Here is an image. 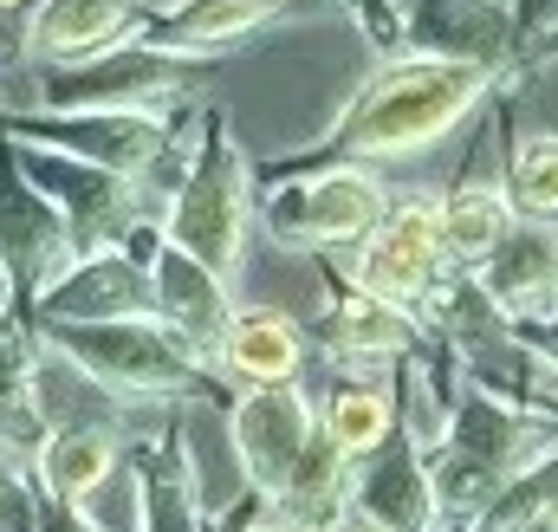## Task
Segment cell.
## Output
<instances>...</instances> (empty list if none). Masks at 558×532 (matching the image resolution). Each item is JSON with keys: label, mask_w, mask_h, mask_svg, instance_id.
Returning <instances> with one entry per match:
<instances>
[{"label": "cell", "mask_w": 558, "mask_h": 532, "mask_svg": "<svg viewBox=\"0 0 558 532\" xmlns=\"http://www.w3.org/2000/svg\"><path fill=\"white\" fill-rule=\"evenodd\" d=\"M500 78L461 59H422L397 52L390 65H377L364 78V92L344 105V118L331 124L325 149L344 162H390V156H416L435 136H448Z\"/></svg>", "instance_id": "cell-1"}, {"label": "cell", "mask_w": 558, "mask_h": 532, "mask_svg": "<svg viewBox=\"0 0 558 532\" xmlns=\"http://www.w3.org/2000/svg\"><path fill=\"white\" fill-rule=\"evenodd\" d=\"M39 338L78 364L111 397H208L215 358L195 351L169 318H92V325H39Z\"/></svg>", "instance_id": "cell-2"}, {"label": "cell", "mask_w": 558, "mask_h": 532, "mask_svg": "<svg viewBox=\"0 0 558 532\" xmlns=\"http://www.w3.org/2000/svg\"><path fill=\"white\" fill-rule=\"evenodd\" d=\"M247 221H254V182H247V156L221 118H208L202 156L189 162V176L175 182L169 208H162V241H175L182 254L221 273L234 286V273L247 261Z\"/></svg>", "instance_id": "cell-3"}, {"label": "cell", "mask_w": 558, "mask_h": 532, "mask_svg": "<svg viewBox=\"0 0 558 532\" xmlns=\"http://www.w3.org/2000/svg\"><path fill=\"white\" fill-rule=\"evenodd\" d=\"M390 215V195L371 169L357 162H331V169H305V176H279L260 195V221L274 228V241L292 247H351L364 241L377 221Z\"/></svg>", "instance_id": "cell-4"}, {"label": "cell", "mask_w": 558, "mask_h": 532, "mask_svg": "<svg viewBox=\"0 0 558 532\" xmlns=\"http://www.w3.org/2000/svg\"><path fill=\"white\" fill-rule=\"evenodd\" d=\"M20 176L65 215V234L78 254H98V247H124L143 228V202L137 182L118 176V169H98V162H78L65 149H46V143H26V136H7Z\"/></svg>", "instance_id": "cell-5"}, {"label": "cell", "mask_w": 558, "mask_h": 532, "mask_svg": "<svg viewBox=\"0 0 558 532\" xmlns=\"http://www.w3.org/2000/svg\"><path fill=\"white\" fill-rule=\"evenodd\" d=\"M195 78V59L156 39H118L78 65H52L46 105L52 111H162Z\"/></svg>", "instance_id": "cell-6"}, {"label": "cell", "mask_w": 558, "mask_h": 532, "mask_svg": "<svg viewBox=\"0 0 558 532\" xmlns=\"http://www.w3.org/2000/svg\"><path fill=\"white\" fill-rule=\"evenodd\" d=\"M7 136L65 149L78 162L118 169V176H149L169 156V118L162 111H39V118H7Z\"/></svg>", "instance_id": "cell-7"}, {"label": "cell", "mask_w": 558, "mask_h": 532, "mask_svg": "<svg viewBox=\"0 0 558 532\" xmlns=\"http://www.w3.org/2000/svg\"><path fill=\"white\" fill-rule=\"evenodd\" d=\"M513 46H520L513 0H403L397 52L461 59V65H481L500 78V72H513Z\"/></svg>", "instance_id": "cell-8"}, {"label": "cell", "mask_w": 558, "mask_h": 532, "mask_svg": "<svg viewBox=\"0 0 558 532\" xmlns=\"http://www.w3.org/2000/svg\"><path fill=\"white\" fill-rule=\"evenodd\" d=\"M448 247H441V202H397L371 234H364V254L351 266V286L377 292V299H397V305H416L422 292L441 279Z\"/></svg>", "instance_id": "cell-9"}, {"label": "cell", "mask_w": 558, "mask_h": 532, "mask_svg": "<svg viewBox=\"0 0 558 532\" xmlns=\"http://www.w3.org/2000/svg\"><path fill=\"white\" fill-rule=\"evenodd\" d=\"M318 428V409L305 402L299 384H247L234 409H228V435H234V455H241V474L254 487V500H267L286 487L299 448L312 442Z\"/></svg>", "instance_id": "cell-10"}, {"label": "cell", "mask_w": 558, "mask_h": 532, "mask_svg": "<svg viewBox=\"0 0 558 532\" xmlns=\"http://www.w3.org/2000/svg\"><path fill=\"white\" fill-rule=\"evenodd\" d=\"M33 325H92V318H143L156 312V292H149V266L124 247H98V254H78L52 286H39L26 299Z\"/></svg>", "instance_id": "cell-11"}, {"label": "cell", "mask_w": 558, "mask_h": 532, "mask_svg": "<svg viewBox=\"0 0 558 532\" xmlns=\"http://www.w3.org/2000/svg\"><path fill=\"white\" fill-rule=\"evenodd\" d=\"M72 261H78V247L65 234V215L20 176L13 156H0V266L13 273V292L33 299Z\"/></svg>", "instance_id": "cell-12"}, {"label": "cell", "mask_w": 558, "mask_h": 532, "mask_svg": "<svg viewBox=\"0 0 558 532\" xmlns=\"http://www.w3.org/2000/svg\"><path fill=\"white\" fill-rule=\"evenodd\" d=\"M149 0H33L26 7V33H20V52L33 65H78L118 39H137L149 26Z\"/></svg>", "instance_id": "cell-13"}, {"label": "cell", "mask_w": 558, "mask_h": 532, "mask_svg": "<svg viewBox=\"0 0 558 532\" xmlns=\"http://www.w3.org/2000/svg\"><path fill=\"white\" fill-rule=\"evenodd\" d=\"M149 292H156V318H169L195 351H221V331H228V318H234V286L221 279V273H208V266L195 261V254H182L175 241H162V228H149Z\"/></svg>", "instance_id": "cell-14"}, {"label": "cell", "mask_w": 558, "mask_h": 532, "mask_svg": "<svg viewBox=\"0 0 558 532\" xmlns=\"http://www.w3.org/2000/svg\"><path fill=\"white\" fill-rule=\"evenodd\" d=\"M364 468L351 474V507L384 520L390 532H428L435 520V487H428V448L397 422L371 455H357Z\"/></svg>", "instance_id": "cell-15"}, {"label": "cell", "mask_w": 558, "mask_h": 532, "mask_svg": "<svg viewBox=\"0 0 558 532\" xmlns=\"http://www.w3.org/2000/svg\"><path fill=\"white\" fill-rule=\"evenodd\" d=\"M481 292L500 305V318L533 325L558 312V234L553 221H513L507 241L474 266Z\"/></svg>", "instance_id": "cell-16"}, {"label": "cell", "mask_w": 558, "mask_h": 532, "mask_svg": "<svg viewBox=\"0 0 558 532\" xmlns=\"http://www.w3.org/2000/svg\"><path fill=\"white\" fill-rule=\"evenodd\" d=\"M325 7L331 0H169V7L149 13L143 39L175 46V52L195 59V52H221V46L260 33L274 20H305V13H325Z\"/></svg>", "instance_id": "cell-17"}, {"label": "cell", "mask_w": 558, "mask_h": 532, "mask_svg": "<svg viewBox=\"0 0 558 532\" xmlns=\"http://www.w3.org/2000/svg\"><path fill=\"white\" fill-rule=\"evenodd\" d=\"M299 364H305V331L274 305H241L215 351V371H228L241 384H292Z\"/></svg>", "instance_id": "cell-18"}, {"label": "cell", "mask_w": 558, "mask_h": 532, "mask_svg": "<svg viewBox=\"0 0 558 532\" xmlns=\"http://www.w3.org/2000/svg\"><path fill=\"white\" fill-rule=\"evenodd\" d=\"M325 338H331L338 358H416L422 325H416L410 305L351 286V292L325 312Z\"/></svg>", "instance_id": "cell-19"}, {"label": "cell", "mask_w": 558, "mask_h": 532, "mask_svg": "<svg viewBox=\"0 0 558 532\" xmlns=\"http://www.w3.org/2000/svg\"><path fill=\"white\" fill-rule=\"evenodd\" d=\"M33 468L52 500H85L118 474V435L92 422H52L46 442L33 448Z\"/></svg>", "instance_id": "cell-20"}, {"label": "cell", "mask_w": 558, "mask_h": 532, "mask_svg": "<svg viewBox=\"0 0 558 532\" xmlns=\"http://www.w3.org/2000/svg\"><path fill=\"white\" fill-rule=\"evenodd\" d=\"M513 221L520 215H513L507 189H494V182H461V189L441 195V247H448V261H461V266L487 261L507 241Z\"/></svg>", "instance_id": "cell-21"}, {"label": "cell", "mask_w": 558, "mask_h": 532, "mask_svg": "<svg viewBox=\"0 0 558 532\" xmlns=\"http://www.w3.org/2000/svg\"><path fill=\"white\" fill-rule=\"evenodd\" d=\"M318 428H325L344 455H371V448L397 428V390H384V384H344V390L325 397Z\"/></svg>", "instance_id": "cell-22"}, {"label": "cell", "mask_w": 558, "mask_h": 532, "mask_svg": "<svg viewBox=\"0 0 558 532\" xmlns=\"http://www.w3.org/2000/svg\"><path fill=\"white\" fill-rule=\"evenodd\" d=\"M507 202L520 221H558V136H526L507 162Z\"/></svg>", "instance_id": "cell-23"}, {"label": "cell", "mask_w": 558, "mask_h": 532, "mask_svg": "<svg viewBox=\"0 0 558 532\" xmlns=\"http://www.w3.org/2000/svg\"><path fill=\"white\" fill-rule=\"evenodd\" d=\"M0 532H39V494L20 461L0 455Z\"/></svg>", "instance_id": "cell-24"}, {"label": "cell", "mask_w": 558, "mask_h": 532, "mask_svg": "<svg viewBox=\"0 0 558 532\" xmlns=\"http://www.w3.org/2000/svg\"><path fill=\"white\" fill-rule=\"evenodd\" d=\"M371 46H397V33H403V0H331Z\"/></svg>", "instance_id": "cell-25"}, {"label": "cell", "mask_w": 558, "mask_h": 532, "mask_svg": "<svg viewBox=\"0 0 558 532\" xmlns=\"http://www.w3.org/2000/svg\"><path fill=\"white\" fill-rule=\"evenodd\" d=\"M39 532H98V527L78 513V500H52V494H39Z\"/></svg>", "instance_id": "cell-26"}, {"label": "cell", "mask_w": 558, "mask_h": 532, "mask_svg": "<svg viewBox=\"0 0 558 532\" xmlns=\"http://www.w3.org/2000/svg\"><path fill=\"white\" fill-rule=\"evenodd\" d=\"M526 344H533V351H539V358L558 371V312H553V318H533V325H526Z\"/></svg>", "instance_id": "cell-27"}, {"label": "cell", "mask_w": 558, "mask_h": 532, "mask_svg": "<svg viewBox=\"0 0 558 532\" xmlns=\"http://www.w3.org/2000/svg\"><path fill=\"white\" fill-rule=\"evenodd\" d=\"M331 532H390L384 520H371V513H357V507H344L338 520H331Z\"/></svg>", "instance_id": "cell-28"}, {"label": "cell", "mask_w": 558, "mask_h": 532, "mask_svg": "<svg viewBox=\"0 0 558 532\" xmlns=\"http://www.w3.org/2000/svg\"><path fill=\"white\" fill-rule=\"evenodd\" d=\"M254 532H286V527H267V520H260V527H254Z\"/></svg>", "instance_id": "cell-29"}, {"label": "cell", "mask_w": 558, "mask_h": 532, "mask_svg": "<svg viewBox=\"0 0 558 532\" xmlns=\"http://www.w3.org/2000/svg\"><path fill=\"white\" fill-rule=\"evenodd\" d=\"M0 7H20V0H0Z\"/></svg>", "instance_id": "cell-30"}, {"label": "cell", "mask_w": 558, "mask_h": 532, "mask_svg": "<svg viewBox=\"0 0 558 532\" xmlns=\"http://www.w3.org/2000/svg\"><path fill=\"white\" fill-rule=\"evenodd\" d=\"M221 532H234V527H221Z\"/></svg>", "instance_id": "cell-31"}]
</instances>
